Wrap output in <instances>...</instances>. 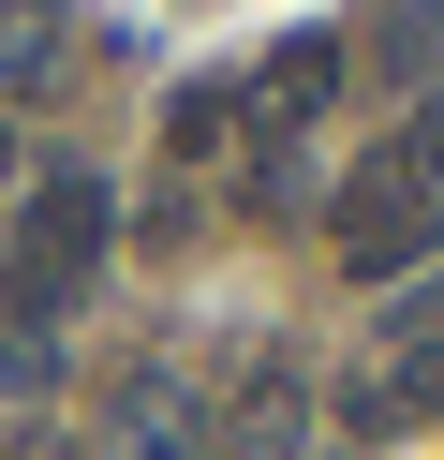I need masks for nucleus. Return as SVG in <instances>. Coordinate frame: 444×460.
I'll list each match as a JSON object with an SVG mask.
<instances>
[{
    "label": "nucleus",
    "mask_w": 444,
    "mask_h": 460,
    "mask_svg": "<svg viewBox=\"0 0 444 460\" xmlns=\"http://www.w3.org/2000/svg\"><path fill=\"white\" fill-rule=\"evenodd\" d=\"M414 252H444V104H400V134H370L326 179V268L355 297H385Z\"/></svg>",
    "instance_id": "1"
},
{
    "label": "nucleus",
    "mask_w": 444,
    "mask_h": 460,
    "mask_svg": "<svg viewBox=\"0 0 444 460\" xmlns=\"http://www.w3.org/2000/svg\"><path fill=\"white\" fill-rule=\"evenodd\" d=\"M341 416H355V430H444V357H414V371H385V386H355Z\"/></svg>",
    "instance_id": "6"
},
{
    "label": "nucleus",
    "mask_w": 444,
    "mask_h": 460,
    "mask_svg": "<svg viewBox=\"0 0 444 460\" xmlns=\"http://www.w3.org/2000/svg\"><path fill=\"white\" fill-rule=\"evenodd\" d=\"M104 252H118V193L89 179V164H45L30 208L0 223V327H59V312L104 282Z\"/></svg>",
    "instance_id": "2"
},
{
    "label": "nucleus",
    "mask_w": 444,
    "mask_h": 460,
    "mask_svg": "<svg viewBox=\"0 0 444 460\" xmlns=\"http://www.w3.org/2000/svg\"><path fill=\"white\" fill-rule=\"evenodd\" d=\"M74 460H207V401H193V371H163V357H104V371H89V416H74Z\"/></svg>",
    "instance_id": "3"
},
{
    "label": "nucleus",
    "mask_w": 444,
    "mask_h": 460,
    "mask_svg": "<svg viewBox=\"0 0 444 460\" xmlns=\"http://www.w3.org/2000/svg\"><path fill=\"white\" fill-rule=\"evenodd\" d=\"M311 416H326L311 357H296V341H252V357H222V416H207V460H296V446H311Z\"/></svg>",
    "instance_id": "4"
},
{
    "label": "nucleus",
    "mask_w": 444,
    "mask_h": 460,
    "mask_svg": "<svg viewBox=\"0 0 444 460\" xmlns=\"http://www.w3.org/2000/svg\"><path fill=\"white\" fill-rule=\"evenodd\" d=\"M370 60H385V75H414V104H444V0H385Z\"/></svg>",
    "instance_id": "5"
}]
</instances>
